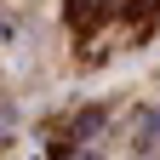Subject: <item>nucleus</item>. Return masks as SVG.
I'll return each instance as SVG.
<instances>
[{"mask_svg":"<svg viewBox=\"0 0 160 160\" xmlns=\"http://www.w3.org/2000/svg\"><path fill=\"white\" fill-rule=\"evenodd\" d=\"M103 114H109L103 103H92V109H80V114H74V143H86V137H97V126H103Z\"/></svg>","mask_w":160,"mask_h":160,"instance_id":"f257e3e1","label":"nucleus"},{"mask_svg":"<svg viewBox=\"0 0 160 160\" xmlns=\"http://www.w3.org/2000/svg\"><path fill=\"white\" fill-rule=\"evenodd\" d=\"M154 143H160V103L149 109V126L137 132V149H154Z\"/></svg>","mask_w":160,"mask_h":160,"instance_id":"f03ea898","label":"nucleus"},{"mask_svg":"<svg viewBox=\"0 0 160 160\" xmlns=\"http://www.w3.org/2000/svg\"><path fill=\"white\" fill-rule=\"evenodd\" d=\"M0 143H12V103H0Z\"/></svg>","mask_w":160,"mask_h":160,"instance_id":"7ed1b4c3","label":"nucleus"},{"mask_svg":"<svg viewBox=\"0 0 160 160\" xmlns=\"http://www.w3.org/2000/svg\"><path fill=\"white\" fill-rule=\"evenodd\" d=\"M74 160H103V154H92V149H86V154H74Z\"/></svg>","mask_w":160,"mask_h":160,"instance_id":"20e7f679","label":"nucleus"}]
</instances>
